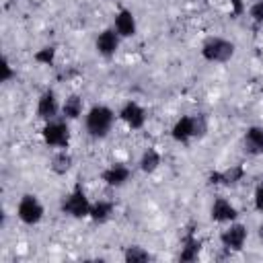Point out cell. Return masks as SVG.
I'll use <instances>...</instances> for the list:
<instances>
[{
    "instance_id": "obj_8",
    "label": "cell",
    "mask_w": 263,
    "mask_h": 263,
    "mask_svg": "<svg viewBox=\"0 0 263 263\" xmlns=\"http://www.w3.org/2000/svg\"><path fill=\"white\" fill-rule=\"evenodd\" d=\"M35 115L41 121H49L62 115V101L58 97V92L53 88H45L39 97H37V105H35Z\"/></svg>"
},
{
    "instance_id": "obj_15",
    "label": "cell",
    "mask_w": 263,
    "mask_h": 263,
    "mask_svg": "<svg viewBox=\"0 0 263 263\" xmlns=\"http://www.w3.org/2000/svg\"><path fill=\"white\" fill-rule=\"evenodd\" d=\"M242 150L247 156H263V125H249L245 129Z\"/></svg>"
},
{
    "instance_id": "obj_9",
    "label": "cell",
    "mask_w": 263,
    "mask_h": 263,
    "mask_svg": "<svg viewBox=\"0 0 263 263\" xmlns=\"http://www.w3.org/2000/svg\"><path fill=\"white\" fill-rule=\"evenodd\" d=\"M132 179V168L125 162H111L101 171V181L111 187V189H121L129 183Z\"/></svg>"
},
{
    "instance_id": "obj_20",
    "label": "cell",
    "mask_w": 263,
    "mask_h": 263,
    "mask_svg": "<svg viewBox=\"0 0 263 263\" xmlns=\"http://www.w3.org/2000/svg\"><path fill=\"white\" fill-rule=\"evenodd\" d=\"M72 166H74V156L70 154L68 148H62V150L53 152V156L49 160V168H51L53 175L64 177V175H68L72 171Z\"/></svg>"
},
{
    "instance_id": "obj_6",
    "label": "cell",
    "mask_w": 263,
    "mask_h": 263,
    "mask_svg": "<svg viewBox=\"0 0 263 263\" xmlns=\"http://www.w3.org/2000/svg\"><path fill=\"white\" fill-rule=\"evenodd\" d=\"M220 245L226 249V251H230V253H238V251H242L245 249V245H247V240H249V228L245 226V224H240V222H230V224H226V228L224 230H220Z\"/></svg>"
},
{
    "instance_id": "obj_19",
    "label": "cell",
    "mask_w": 263,
    "mask_h": 263,
    "mask_svg": "<svg viewBox=\"0 0 263 263\" xmlns=\"http://www.w3.org/2000/svg\"><path fill=\"white\" fill-rule=\"evenodd\" d=\"M201 253V240L193 234V232H187L181 240V251H179V261L183 263H191V261H197Z\"/></svg>"
},
{
    "instance_id": "obj_24",
    "label": "cell",
    "mask_w": 263,
    "mask_h": 263,
    "mask_svg": "<svg viewBox=\"0 0 263 263\" xmlns=\"http://www.w3.org/2000/svg\"><path fill=\"white\" fill-rule=\"evenodd\" d=\"M249 18H251L257 27L263 25V0H255V2L249 6Z\"/></svg>"
},
{
    "instance_id": "obj_7",
    "label": "cell",
    "mask_w": 263,
    "mask_h": 263,
    "mask_svg": "<svg viewBox=\"0 0 263 263\" xmlns=\"http://www.w3.org/2000/svg\"><path fill=\"white\" fill-rule=\"evenodd\" d=\"M117 119L125 125V127H129L132 132H138V129H142L144 125H146V121H148V111L138 103V101H125L121 107H119V111H117Z\"/></svg>"
},
{
    "instance_id": "obj_17",
    "label": "cell",
    "mask_w": 263,
    "mask_h": 263,
    "mask_svg": "<svg viewBox=\"0 0 263 263\" xmlns=\"http://www.w3.org/2000/svg\"><path fill=\"white\" fill-rule=\"evenodd\" d=\"M160 164H162V152L158 148H154V146L146 148L138 158V168L144 175H154L160 168Z\"/></svg>"
},
{
    "instance_id": "obj_12",
    "label": "cell",
    "mask_w": 263,
    "mask_h": 263,
    "mask_svg": "<svg viewBox=\"0 0 263 263\" xmlns=\"http://www.w3.org/2000/svg\"><path fill=\"white\" fill-rule=\"evenodd\" d=\"M119 45H121V37L113 27L103 29L95 37V49H97V53L101 58H113L119 51Z\"/></svg>"
},
{
    "instance_id": "obj_10",
    "label": "cell",
    "mask_w": 263,
    "mask_h": 263,
    "mask_svg": "<svg viewBox=\"0 0 263 263\" xmlns=\"http://www.w3.org/2000/svg\"><path fill=\"white\" fill-rule=\"evenodd\" d=\"M247 177V168L245 164H230L222 171H214L210 173L208 181L210 185H220V187H236L240 181H245Z\"/></svg>"
},
{
    "instance_id": "obj_4",
    "label": "cell",
    "mask_w": 263,
    "mask_h": 263,
    "mask_svg": "<svg viewBox=\"0 0 263 263\" xmlns=\"http://www.w3.org/2000/svg\"><path fill=\"white\" fill-rule=\"evenodd\" d=\"M90 205H92V201L88 199V195H86V191L82 189V185H74V187L62 197L60 210H62V214H66L68 218L84 220V218H88V214H90Z\"/></svg>"
},
{
    "instance_id": "obj_11",
    "label": "cell",
    "mask_w": 263,
    "mask_h": 263,
    "mask_svg": "<svg viewBox=\"0 0 263 263\" xmlns=\"http://www.w3.org/2000/svg\"><path fill=\"white\" fill-rule=\"evenodd\" d=\"M113 29L119 33L121 39L134 37L138 33V18H136L134 10L127 6H119L113 14Z\"/></svg>"
},
{
    "instance_id": "obj_18",
    "label": "cell",
    "mask_w": 263,
    "mask_h": 263,
    "mask_svg": "<svg viewBox=\"0 0 263 263\" xmlns=\"http://www.w3.org/2000/svg\"><path fill=\"white\" fill-rule=\"evenodd\" d=\"M115 214V203L111 199H97L90 205V214L88 220L95 224H107Z\"/></svg>"
},
{
    "instance_id": "obj_5",
    "label": "cell",
    "mask_w": 263,
    "mask_h": 263,
    "mask_svg": "<svg viewBox=\"0 0 263 263\" xmlns=\"http://www.w3.org/2000/svg\"><path fill=\"white\" fill-rule=\"evenodd\" d=\"M14 214L21 220V224H25V226H37L45 218V208H43L41 199L35 193H23L18 197V203H16Z\"/></svg>"
},
{
    "instance_id": "obj_16",
    "label": "cell",
    "mask_w": 263,
    "mask_h": 263,
    "mask_svg": "<svg viewBox=\"0 0 263 263\" xmlns=\"http://www.w3.org/2000/svg\"><path fill=\"white\" fill-rule=\"evenodd\" d=\"M84 113H86L84 99H82L78 92L66 95V99L62 101V117L68 119V121H76V119H80Z\"/></svg>"
},
{
    "instance_id": "obj_1",
    "label": "cell",
    "mask_w": 263,
    "mask_h": 263,
    "mask_svg": "<svg viewBox=\"0 0 263 263\" xmlns=\"http://www.w3.org/2000/svg\"><path fill=\"white\" fill-rule=\"evenodd\" d=\"M117 121V113L103 103L90 105L84 113V129L92 140H105Z\"/></svg>"
},
{
    "instance_id": "obj_2",
    "label": "cell",
    "mask_w": 263,
    "mask_h": 263,
    "mask_svg": "<svg viewBox=\"0 0 263 263\" xmlns=\"http://www.w3.org/2000/svg\"><path fill=\"white\" fill-rule=\"evenodd\" d=\"M41 140L45 146L62 150V148H70L72 142V129H70V121L64 119L62 115L49 121H43L41 127Z\"/></svg>"
},
{
    "instance_id": "obj_23",
    "label": "cell",
    "mask_w": 263,
    "mask_h": 263,
    "mask_svg": "<svg viewBox=\"0 0 263 263\" xmlns=\"http://www.w3.org/2000/svg\"><path fill=\"white\" fill-rule=\"evenodd\" d=\"M193 119H195V140L205 138V134H208V129H210L208 117H205L203 113H193Z\"/></svg>"
},
{
    "instance_id": "obj_27",
    "label": "cell",
    "mask_w": 263,
    "mask_h": 263,
    "mask_svg": "<svg viewBox=\"0 0 263 263\" xmlns=\"http://www.w3.org/2000/svg\"><path fill=\"white\" fill-rule=\"evenodd\" d=\"M230 4H232V14H242L245 12V4H242V0H230Z\"/></svg>"
},
{
    "instance_id": "obj_28",
    "label": "cell",
    "mask_w": 263,
    "mask_h": 263,
    "mask_svg": "<svg viewBox=\"0 0 263 263\" xmlns=\"http://www.w3.org/2000/svg\"><path fill=\"white\" fill-rule=\"evenodd\" d=\"M257 240H259V242L263 245V222H261V224L257 226Z\"/></svg>"
},
{
    "instance_id": "obj_3",
    "label": "cell",
    "mask_w": 263,
    "mask_h": 263,
    "mask_svg": "<svg viewBox=\"0 0 263 263\" xmlns=\"http://www.w3.org/2000/svg\"><path fill=\"white\" fill-rule=\"evenodd\" d=\"M201 58L210 64H226L234 58L236 53V43L226 39V37H220V35H212L208 37L203 43H201V49H199Z\"/></svg>"
},
{
    "instance_id": "obj_14",
    "label": "cell",
    "mask_w": 263,
    "mask_h": 263,
    "mask_svg": "<svg viewBox=\"0 0 263 263\" xmlns=\"http://www.w3.org/2000/svg\"><path fill=\"white\" fill-rule=\"evenodd\" d=\"M171 138L177 144H189L191 140H195V119H193V115L177 117L175 123L171 125Z\"/></svg>"
},
{
    "instance_id": "obj_22",
    "label": "cell",
    "mask_w": 263,
    "mask_h": 263,
    "mask_svg": "<svg viewBox=\"0 0 263 263\" xmlns=\"http://www.w3.org/2000/svg\"><path fill=\"white\" fill-rule=\"evenodd\" d=\"M55 55H58L55 45H43L41 49H37V51L33 53V60H35L37 64H41V66H53Z\"/></svg>"
},
{
    "instance_id": "obj_25",
    "label": "cell",
    "mask_w": 263,
    "mask_h": 263,
    "mask_svg": "<svg viewBox=\"0 0 263 263\" xmlns=\"http://www.w3.org/2000/svg\"><path fill=\"white\" fill-rule=\"evenodd\" d=\"M14 76H16V72H14L12 64H10L8 58L4 55V58H2V64H0V80H2V82H10Z\"/></svg>"
},
{
    "instance_id": "obj_26",
    "label": "cell",
    "mask_w": 263,
    "mask_h": 263,
    "mask_svg": "<svg viewBox=\"0 0 263 263\" xmlns=\"http://www.w3.org/2000/svg\"><path fill=\"white\" fill-rule=\"evenodd\" d=\"M253 208L263 214V179H261V181L255 185V189H253Z\"/></svg>"
},
{
    "instance_id": "obj_21",
    "label": "cell",
    "mask_w": 263,
    "mask_h": 263,
    "mask_svg": "<svg viewBox=\"0 0 263 263\" xmlns=\"http://www.w3.org/2000/svg\"><path fill=\"white\" fill-rule=\"evenodd\" d=\"M152 253L148 249H144L142 245H129L123 249V261L125 263H146L152 261Z\"/></svg>"
},
{
    "instance_id": "obj_13",
    "label": "cell",
    "mask_w": 263,
    "mask_h": 263,
    "mask_svg": "<svg viewBox=\"0 0 263 263\" xmlns=\"http://www.w3.org/2000/svg\"><path fill=\"white\" fill-rule=\"evenodd\" d=\"M210 218L218 224H230L238 220V208L228 197H216L210 205Z\"/></svg>"
}]
</instances>
